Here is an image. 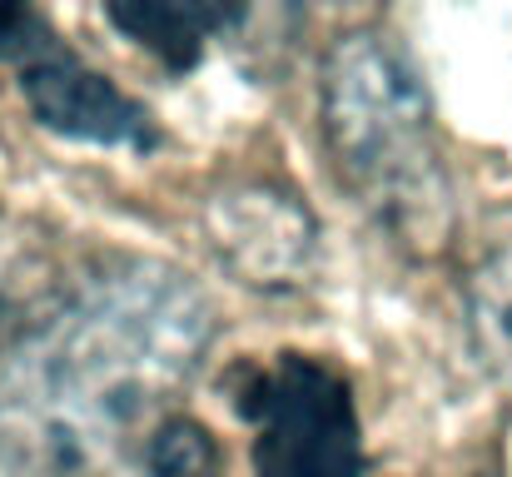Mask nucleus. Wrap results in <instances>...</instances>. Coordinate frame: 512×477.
<instances>
[{"label": "nucleus", "mask_w": 512, "mask_h": 477, "mask_svg": "<svg viewBox=\"0 0 512 477\" xmlns=\"http://www.w3.org/2000/svg\"><path fill=\"white\" fill-rule=\"evenodd\" d=\"M110 25L170 70H194L214 35H224L244 0H105Z\"/></svg>", "instance_id": "7"}, {"label": "nucleus", "mask_w": 512, "mask_h": 477, "mask_svg": "<svg viewBox=\"0 0 512 477\" xmlns=\"http://www.w3.org/2000/svg\"><path fill=\"white\" fill-rule=\"evenodd\" d=\"M214 249L249 284H294L314 249V224L289 194L239 189L214 204Z\"/></svg>", "instance_id": "5"}, {"label": "nucleus", "mask_w": 512, "mask_h": 477, "mask_svg": "<svg viewBox=\"0 0 512 477\" xmlns=\"http://www.w3.org/2000/svg\"><path fill=\"white\" fill-rule=\"evenodd\" d=\"M234 408L254 423L259 477H368L353 388L329 358L279 353L244 368Z\"/></svg>", "instance_id": "3"}, {"label": "nucleus", "mask_w": 512, "mask_h": 477, "mask_svg": "<svg viewBox=\"0 0 512 477\" xmlns=\"http://www.w3.org/2000/svg\"><path fill=\"white\" fill-rule=\"evenodd\" d=\"M214 343V309L160 259L95 264L0 373V453L80 477L174 398Z\"/></svg>", "instance_id": "1"}, {"label": "nucleus", "mask_w": 512, "mask_h": 477, "mask_svg": "<svg viewBox=\"0 0 512 477\" xmlns=\"http://www.w3.org/2000/svg\"><path fill=\"white\" fill-rule=\"evenodd\" d=\"M314 5H329V10H378L383 0H314Z\"/></svg>", "instance_id": "10"}, {"label": "nucleus", "mask_w": 512, "mask_h": 477, "mask_svg": "<svg viewBox=\"0 0 512 477\" xmlns=\"http://www.w3.org/2000/svg\"><path fill=\"white\" fill-rule=\"evenodd\" d=\"M70 294L40 224L0 209V358L30 343Z\"/></svg>", "instance_id": "6"}, {"label": "nucleus", "mask_w": 512, "mask_h": 477, "mask_svg": "<svg viewBox=\"0 0 512 477\" xmlns=\"http://www.w3.org/2000/svg\"><path fill=\"white\" fill-rule=\"evenodd\" d=\"M468 328L478 358L512 378V249L483 259L468 279Z\"/></svg>", "instance_id": "8"}, {"label": "nucleus", "mask_w": 512, "mask_h": 477, "mask_svg": "<svg viewBox=\"0 0 512 477\" xmlns=\"http://www.w3.org/2000/svg\"><path fill=\"white\" fill-rule=\"evenodd\" d=\"M0 65L15 75L30 115L55 135L115 150H150L160 140L150 110L90 70L35 0H0Z\"/></svg>", "instance_id": "4"}, {"label": "nucleus", "mask_w": 512, "mask_h": 477, "mask_svg": "<svg viewBox=\"0 0 512 477\" xmlns=\"http://www.w3.org/2000/svg\"><path fill=\"white\" fill-rule=\"evenodd\" d=\"M145 468L150 477H219L224 453H219L214 433L199 428L194 418H165L145 438Z\"/></svg>", "instance_id": "9"}, {"label": "nucleus", "mask_w": 512, "mask_h": 477, "mask_svg": "<svg viewBox=\"0 0 512 477\" xmlns=\"http://www.w3.org/2000/svg\"><path fill=\"white\" fill-rule=\"evenodd\" d=\"M319 110L348 194L403 249L438 254L453 234V184L428 90L408 55L373 25L339 35L324 60Z\"/></svg>", "instance_id": "2"}]
</instances>
